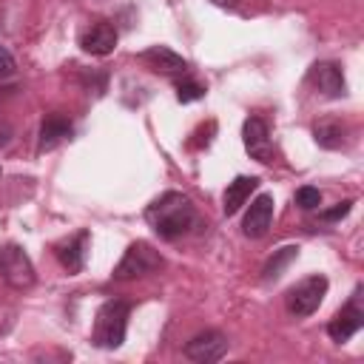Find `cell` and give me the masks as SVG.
Returning a JSON list of instances; mask_svg holds the SVG:
<instances>
[{"label":"cell","instance_id":"obj_15","mask_svg":"<svg viewBox=\"0 0 364 364\" xmlns=\"http://www.w3.org/2000/svg\"><path fill=\"white\" fill-rule=\"evenodd\" d=\"M259 188V179L256 176H236L233 182H228V188H225V196H222V210H225V216H233L247 199H250V193Z\"/></svg>","mask_w":364,"mask_h":364},{"label":"cell","instance_id":"obj_17","mask_svg":"<svg viewBox=\"0 0 364 364\" xmlns=\"http://www.w3.org/2000/svg\"><path fill=\"white\" fill-rule=\"evenodd\" d=\"M299 259V247L296 245H284V247H279V250H273V256L264 262V267H262V279L264 282H276L282 273H284V267L290 264V262H296Z\"/></svg>","mask_w":364,"mask_h":364},{"label":"cell","instance_id":"obj_19","mask_svg":"<svg viewBox=\"0 0 364 364\" xmlns=\"http://www.w3.org/2000/svg\"><path fill=\"white\" fill-rule=\"evenodd\" d=\"M205 97V85L196 82V80H182L176 82V100L179 102H193V100H202Z\"/></svg>","mask_w":364,"mask_h":364},{"label":"cell","instance_id":"obj_1","mask_svg":"<svg viewBox=\"0 0 364 364\" xmlns=\"http://www.w3.org/2000/svg\"><path fill=\"white\" fill-rule=\"evenodd\" d=\"M145 219L159 239L173 242L196 228L199 213H196V205L191 202V196H185L179 191H168L145 208Z\"/></svg>","mask_w":364,"mask_h":364},{"label":"cell","instance_id":"obj_3","mask_svg":"<svg viewBox=\"0 0 364 364\" xmlns=\"http://www.w3.org/2000/svg\"><path fill=\"white\" fill-rule=\"evenodd\" d=\"M165 267V259L159 250H154L148 242H134L128 245V250L122 253V259L114 267V279L117 282H128V279H142L151 273H159Z\"/></svg>","mask_w":364,"mask_h":364},{"label":"cell","instance_id":"obj_8","mask_svg":"<svg viewBox=\"0 0 364 364\" xmlns=\"http://www.w3.org/2000/svg\"><path fill=\"white\" fill-rule=\"evenodd\" d=\"M242 142L245 151L259 159V162H273V142H270V131L267 122L262 117H247L242 125Z\"/></svg>","mask_w":364,"mask_h":364},{"label":"cell","instance_id":"obj_16","mask_svg":"<svg viewBox=\"0 0 364 364\" xmlns=\"http://www.w3.org/2000/svg\"><path fill=\"white\" fill-rule=\"evenodd\" d=\"M313 139L327 151H338L347 145V125L341 119H321L313 125Z\"/></svg>","mask_w":364,"mask_h":364},{"label":"cell","instance_id":"obj_10","mask_svg":"<svg viewBox=\"0 0 364 364\" xmlns=\"http://www.w3.org/2000/svg\"><path fill=\"white\" fill-rule=\"evenodd\" d=\"M273 208H276L273 196L270 193H259L250 202V208H247V213L242 219V233L247 239H262L273 225Z\"/></svg>","mask_w":364,"mask_h":364},{"label":"cell","instance_id":"obj_4","mask_svg":"<svg viewBox=\"0 0 364 364\" xmlns=\"http://www.w3.org/2000/svg\"><path fill=\"white\" fill-rule=\"evenodd\" d=\"M327 296V276L321 273H313L307 279H301L299 284H293L287 293H284V307L290 316L296 318H304V316H313L321 301Z\"/></svg>","mask_w":364,"mask_h":364},{"label":"cell","instance_id":"obj_5","mask_svg":"<svg viewBox=\"0 0 364 364\" xmlns=\"http://www.w3.org/2000/svg\"><path fill=\"white\" fill-rule=\"evenodd\" d=\"M0 276L14 290H28L34 284V264L20 245L0 247Z\"/></svg>","mask_w":364,"mask_h":364},{"label":"cell","instance_id":"obj_6","mask_svg":"<svg viewBox=\"0 0 364 364\" xmlns=\"http://www.w3.org/2000/svg\"><path fill=\"white\" fill-rule=\"evenodd\" d=\"M307 82H310L318 94H324V97H330V100H338V97L347 94L344 71H341V65L333 63V60H318V63H313V65L307 68Z\"/></svg>","mask_w":364,"mask_h":364},{"label":"cell","instance_id":"obj_9","mask_svg":"<svg viewBox=\"0 0 364 364\" xmlns=\"http://www.w3.org/2000/svg\"><path fill=\"white\" fill-rule=\"evenodd\" d=\"M361 324H364V310L358 307V293L330 318V324H327V336L333 338V341H338V344H344V341H350L358 330H361Z\"/></svg>","mask_w":364,"mask_h":364},{"label":"cell","instance_id":"obj_21","mask_svg":"<svg viewBox=\"0 0 364 364\" xmlns=\"http://www.w3.org/2000/svg\"><path fill=\"white\" fill-rule=\"evenodd\" d=\"M14 74H17V63H14L11 51L6 46H0V82L3 80H11Z\"/></svg>","mask_w":364,"mask_h":364},{"label":"cell","instance_id":"obj_22","mask_svg":"<svg viewBox=\"0 0 364 364\" xmlns=\"http://www.w3.org/2000/svg\"><path fill=\"white\" fill-rule=\"evenodd\" d=\"M11 136H14V131H11V125H9L6 119H0V148H6V145L11 142Z\"/></svg>","mask_w":364,"mask_h":364},{"label":"cell","instance_id":"obj_2","mask_svg":"<svg viewBox=\"0 0 364 364\" xmlns=\"http://www.w3.org/2000/svg\"><path fill=\"white\" fill-rule=\"evenodd\" d=\"M128 316H131V304L122 299H111L97 310L94 318V330H91V341L100 350H117L125 341V330H128Z\"/></svg>","mask_w":364,"mask_h":364},{"label":"cell","instance_id":"obj_12","mask_svg":"<svg viewBox=\"0 0 364 364\" xmlns=\"http://www.w3.org/2000/svg\"><path fill=\"white\" fill-rule=\"evenodd\" d=\"M88 242H91V233H88V230H77V233L68 236L65 242L54 245V256L60 259V264H63L68 273H80V270H82L85 253H88Z\"/></svg>","mask_w":364,"mask_h":364},{"label":"cell","instance_id":"obj_20","mask_svg":"<svg viewBox=\"0 0 364 364\" xmlns=\"http://www.w3.org/2000/svg\"><path fill=\"white\" fill-rule=\"evenodd\" d=\"M350 210H353V199H344V202H338V205H333V208L321 210V213H318V219H321V222H338V219H344Z\"/></svg>","mask_w":364,"mask_h":364},{"label":"cell","instance_id":"obj_18","mask_svg":"<svg viewBox=\"0 0 364 364\" xmlns=\"http://www.w3.org/2000/svg\"><path fill=\"white\" fill-rule=\"evenodd\" d=\"M293 199H296V205H299L301 210H316V208L321 205V191L313 188V185H301Z\"/></svg>","mask_w":364,"mask_h":364},{"label":"cell","instance_id":"obj_13","mask_svg":"<svg viewBox=\"0 0 364 364\" xmlns=\"http://www.w3.org/2000/svg\"><path fill=\"white\" fill-rule=\"evenodd\" d=\"M71 131H74V125H71V119H68L65 114H60V111L48 114V117L43 119V125H40L37 151H51V148H57L60 142H65V139L71 136Z\"/></svg>","mask_w":364,"mask_h":364},{"label":"cell","instance_id":"obj_23","mask_svg":"<svg viewBox=\"0 0 364 364\" xmlns=\"http://www.w3.org/2000/svg\"><path fill=\"white\" fill-rule=\"evenodd\" d=\"M213 6H219V9H236L239 6V0H210Z\"/></svg>","mask_w":364,"mask_h":364},{"label":"cell","instance_id":"obj_7","mask_svg":"<svg viewBox=\"0 0 364 364\" xmlns=\"http://www.w3.org/2000/svg\"><path fill=\"white\" fill-rule=\"evenodd\" d=\"M185 358L196 361V364H213V361H222L225 353H228V336L219 333V330H205V333H196L185 347H182Z\"/></svg>","mask_w":364,"mask_h":364},{"label":"cell","instance_id":"obj_14","mask_svg":"<svg viewBox=\"0 0 364 364\" xmlns=\"http://www.w3.org/2000/svg\"><path fill=\"white\" fill-rule=\"evenodd\" d=\"M139 60L145 65H151L154 71H162V74H185L188 71V60L179 57L176 51H171L168 46H151L139 54Z\"/></svg>","mask_w":364,"mask_h":364},{"label":"cell","instance_id":"obj_11","mask_svg":"<svg viewBox=\"0 0 364 364\" xmlns=\"http://www.w3.org/2000/svg\"><path fill=\"white\" fill-rule=\"evenodd\" d=\"M80 48H82L85 54H91V57H105V54H111V51L117 48V28H114V23H108V20L91 23V26L80 34Z\"/></svg>","mask_w":364,"mask_h":364}]
</instances>
